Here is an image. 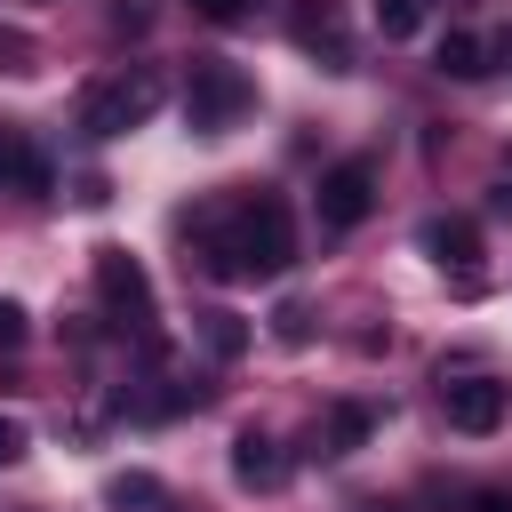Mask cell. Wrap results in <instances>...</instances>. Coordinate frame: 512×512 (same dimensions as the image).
<instances>
[{
    "mask_svg": "<svg viewBox=\"0 0 512 512\" xmlns=\"http://www.w3.org/2000/svg\"><path fill=\"white\" fill-rule=\"evenodd\" d=\"M200 264L216 280H280L296 264V224L280 192H248L216 216H200Z\"/></svg>",
    "mask_w": 512,
    "mask_h": 512,
    "instance_id": "cell-1",
    "label": "cell"
},
{
    "mask_svg": "<svg viewBox=\"0 0 512 512\" xmlns=\"http://www.w3.org/2000/svg\"><path fill=\"white\" fill-rule=\"evenodd\" d=\"M160 96H168V80H160L152 64H120V72L88 80V96H80V128H88L96 144H112V136L144 128V120L160 112Z\"/></svg>",
    "mask_w": 512,
    "mask_h": 512,
    "instance_id": "cell-2",
    "label": "cell"
},
{
    "mask_svg": "<svg viewBox=\"0 0 512 512\" xmlns=\"http://www.w3.org/2000/svg\"><path fill=\"white\" fill-rule=\"evenodd\" d=\"M248 104H256V88H248L240 64H224V56H192V80H184V120H192V136H224Z\"/></svg>",
    "mask_w": 512,
    "mask_h": 512,
    "instance_id": "cell-3",
    "label": "cell"
},
{
    "mask_svg": "<svg viewBox=\"0 0 512 512\" xmlns=\"http://www.w3.org/2000/svg\"><path fill=\"white\" fill-rule=\"evenodd\" d=\"M96 304L120 336H152V272L128 248H96Z\"/></svg>",
    "mask_w": 512,
    "mask_h": 512,
    "instance_id": "cell-4",
    "label": "cell"
},
{
    "mask_svg": "<svg viewBox=\"0 0 512 512\" xmlns=\"http://www.w3.org/2000/svg\"><path fill=\"white\" fill-rule=\"evenodd\" d=\"M288 40H296L320 72H352V24H344V8H336V0H296Z\"/></svg>",
    "mask_w": 512,
    "mask_h": 512,
    "instance_id": "cell-5",
    "label": "cell"
},
{
    "mask_svg": "<svg viewBox=\"0 0 512 512\" xmlns=\"http://www.w3.org/2000/svg\"><path fill=\"white\" fill-rule=\"evenodd\" d=\"M504 408H512V384H496V376H440V416H448V432H496L504 424Z\"/></svg>",
    "mask_w": 512,
    "mask_h": 512,
    "instance_id": "cell-6",
    "label": "cell"
},
{
    "mask_svg": "<svg viewBox=\"0 0 512 512\" xmlns=\"http://www.w3.org/2000/svg\"><path fill=\"white\" fill-rule=\"evenodd\" d=\"M368 208H376V160H336L320 176V224L352 232V224H368Z\"/></svg>",
    "mask_w": 512,
    "mask_h": 512,
    "instance_id": "cell-7",
    "label": "cell"
},
{
    "mask_svg": "<svg viewBox=\"0 0 512 512\" xmlns=\"http://www.w3.org/2000/svg\"><path fill=\"white\" fill-rule=\"evenodd\" d=\"M232 480H240V488H288V448L248 424V432L232 440Z\"/></svg>",
    "mask_w": 512,
    "mask_h": 512,
    "instance_id": "cell-8",
    "label": "cell"
},
{
    "mask_svg": "<svg viewBox=\"0 0 512 512\" xmlns=\"http://www.w3.org/2000/svg\"><path fill=\"white\" fill-rule=\"evenodd\" d=\"M0 192H24V200L48 192V152L24 128H0Z\"/></svg>",
    "mask_w": 512,
    "mask_h": 512,
    "instance_id": "cell-9",
    "label": "cell"
},
{
    "mask_svg": "<svg viewBox=\"0 0 512 512\" xmlns=\"http://www.w3.org/2000/svg\"><path fill=\"white\" fill-rule=\"evenodd\" d=\"M416 240H424L432 264H472V256H480V224H472V216H424Z\"/></svg>",
    "mask_w": 512,
    "mask_h": 512,
    "instance_id": "cell-10",
    "label": "cell"
},
{
    "mask_svg": "<svg viewBox=\"0 0 512 512\" xmlns=\"http://www.w3.org/2000/svg\"><path fill=\"white\" fill-rule=\"evenodd\" d=\"M368 432H376V408H368V400H336V408L320 416V456H352Z\"/></svg>",
    "mask_w": 512,
    "mask_h": 512,
    "instance_id": "cell-11",
    "label": "cell"
},
{
    "mask_svg": "<svg viewBox=\"0 0 512 512\" xmlns=\"http://www.w3.org/2000/svg\"><path fill=\"white\" fill-rule=\"evenodd\" d=\"M432 64H440L448 80H488V32H448V40L432 48Z\"/></svg>",
    "mask_w": 512,
    "mask_h": 512,
    "instance_id": "cell-12",
    "label": "cell"
},
{
    "mask_svg": "<svg viewBox=\"0 0 512 512\" xmlns=\"http://www.w3.org/2000/svg\"><path fill=\"white\" fill-rule=\"evenodd\" d=\"M200 336H208V352H216V360H240V352H248L240 312H200Z\"/></svg>",
    "mask_w": 512,
    "mask_h": 512,
    "instance_id": "cell-13",
    "label": "cell"
},
{
    "mask_svg": "<svg viewBox=\"0 0 512 512\" xmlns=\"http://www.w3.org/2000/svg\"><path fill=\"white\" fill-rule=\"evenodd\" d=\"M104 504H120V512L128 504H160V480L152 472H120V480H104Z\"/></svg>",
    "mask_w": 512,
    "mask_h": 512,
    "instance_id": "cell-14",
    "label": "cell"
},
{
    "mask_svg": "<svg viewBox=\"0 0 512 512\" xmlns=\"http://www.w3.org/2000/svg\"><path fill=\"white\" fill-rule=\"evenodd\" d=\"M416 24H424V0H376V32L384 40H408Z\"/></svg>",
    "mask_w": 512,
    "mask_h": 512,
    "instance_id": "cell-15",
    "label": "cell"
},
{
    "mask_svg": "<svg viewBox=\"0 0 512 512\" xmlns=\"http://www.w3.org/2000/svg\"><path fill=\"white\" fill-rule=\"evenodd\" d=\"M272 336H280V344H312V312H304V304H280V312H272Z\"/></svg>",
    "mask_w": 512,
    "mask_h": 512,
    "instance_id": "cell-16",
    "label": "cell"
},
{
    "mask_svg": "<svg viewBox=\"0 0 512 512\" xmlns=\"http://www.w3.org/2000/svg\"><path fill=\"white\" fill-rule=\"evenodd\" d=\"M24 336H32L24 304H8V296H0V352H24Z\"/></svg>",
    "mask_w": 512,
    "mask_h": 512,
    "instance_id": "cell-17",
    "label": "cell"
},
{
    "mask_svg": "<svg viewBox=\"0 0 512 512\" xmlns=\"http://www.w3.org/2000/svg\"><path fill=\"white\" fill-rule=\"evenodd\" d=\"M192 16H208V24H240V16H256V0H192Z\"/></svg>",
    "mask_w": 512,
    "mask_h": 512,
    "instance_id": "cell-18",
    "label": "cell"
},
{
    "mask_svg": "<svg viewBox=\"0 0 512 512\" xmlns=\"http://www.w3.org/2000/svg\"><path fill=\"white\" fill-rule=\"evenodd\" d=\"M488 72H512V24L488 32Z\"/></svg>",
    "mask_w": 512,
    "mask_h": 512,
    "instance_id": "cell-19",
    "label": "cell"
},
{
    "mask_svg": "<svg viewBox=\"0 0 512 512\" xmlns=\"http://www.w3.org/2000/svg\"><path fill=\"white\" fill-rule=\"evenodd\" d=\"M16 456H24V424H16V416H0V472H8Z\"/></svg>",
    "mask_w": 512,
    "mask_h": 512,
    "instance_id": "cell-20",
    "label": "cell"
},
{
    "mask_svg": "<svg viewBox=\"0 0 512 512\" xmlns=\"http://www.w3.org/2000/svg\"><path fill=\"white\" fill-rule=\"evenodd\" d=\"M144 24H152V8H136V0H120V8H112V32H144Z\"/></svg>",
    "mask_w": 512,
    "mask_h": 512,
    "instance_id": "cell-21",
    "label": "cell"
},
{
    "mask_svg": "<svg viewBox=\"0 0 512 512\" xmlns=\"http://www.w3.org/2000/svg\"><path fill=\"white\" fill-rule=\"evenodd\" d=\"M464 512H512V488H472V504Z\"/></svg>",
    "mask_w": 512,
    "mask_h": 512,
    "instance_id": "cell-22",
    "label": "cell"
},
{
    "mask_svg": "<svg viewBox=\"0 0 512 512\" xmlns=\"http://www.w3.org/2000/svg\"><path fill=\"white\" fill-rule=\"evenodd\" d=\"M360 512H400V504H360Z\"/></svg>",
    "mask_w": 512,
    "mask_h": 512,
    "instance_id": "cell-23",
    "label": "cell"
}]
</instances>
